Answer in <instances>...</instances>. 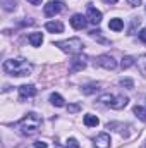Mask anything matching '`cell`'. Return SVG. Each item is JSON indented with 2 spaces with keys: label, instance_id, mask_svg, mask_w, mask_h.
Masks as SVG:
<instances>
[{
  "label": "cell",
  "instance_id": "6da1fadb",
  "mask_svg": "<svg viewBox=\"0 0 146 148\" xmlns=\"http://www.w3.org/2000/svg\"><path fill=\"white\" fill-rule=\"evenodd\" d=\"M3 73L9 76H16V77H23V76H29L33 73V64L23 57H16V59H9L3 62L2 66Z\"/></svg>",
  "mask_w": 146,
  "mask_h": 148
},
{
  "label": "cell",
  "instance_id": "7a4b0ae2",
  "mask_svg": "<svg viewBox=\"0 0 146 148\" xmlns=\"http://www.w3.org/2000/svg\"><path fill=\"white\" fill-rule=\"evenodd\" d=\"M41 124H43V119L38 115L36 112H29V114H26V115L16 124V127L19 129L21 134H24V136H33V134H36L38 131L41 129Z\"/></svg>",
  "mask_w": 146,
  "mask_h": 148
},
{
  "label": "cell",
  "instance_id": "3957f363",
  "mask_svg": "<svg viewBox=\"0 0 146 148\" xmlns=\"http://www.w3.org/2000/svg\"><path fill=\"white\" fill-rule=\"evenodd\" d=\"M53 47L60 48L62 52L69 53V55H77L83 48H84V43L81 38H69V40H62V41H55Z\"/></svg>",
  "mask_w": 146,
  "mask_h": 148
},
{
  "label": "cell",
  "instance_id": "277c9868",
  "mask_svg": "<svg viewBox=\"0 0 146 148\" xmlns=\"http://www.w3.org/2000/svg\"><path fill=\"white\" fill-rule=\"evenodd\" d=\"M95 64L100 66V67H103V69H107V71H113V69L117 67V60H115L112 55H108V53L98 55V57L95 59Z\"/></svg>",
  "mask_w": 146,
  "mask_h": 148
},
{
  "label": "cell",
  "instance_id": "5b68a950",
  "mask_svg": "<svg viewBox=\"0 0 146 148\" xmlns=\"http://www.w3.org/2000/svg\"><path fill=\"white\" fill-rule=\"evenodd\" d=\"M62 10H64V3H62L60 0H50V2L43 7V12H45L46 17H53V16H57V14L62 12Z\"/></svg>",
  "mask_w": 146,
  "mask_h": 148
},
{
  "label": "cell",
  "instance_id": "8992f818",
  "mask_svg": "<svg viewBox=\"0 0 146 148\" xmlns=\"http://www.w3.org/2000/svg\"><path fill=\"white\" fill-rule=\"evenodd\" d=\"M86 64H88V57H86V55H81V53L74 55V59L71 60V66H69V73L74 74V73L83 71V69L86 67Z\"/></svg>",
  "mask_w": 146,
  "mask_h": 148
},
{
  "label": "cell",
  "instance_id": "52a82bcc",
  "mask_svg": "<svg viewBox=\"0 0 146 148\" xmlns=\"http://www.w3.org/2000/svg\"><path fill=\"white\" fill-rule=\"evenodd\" d=\"M86 17H88V21H89L91 24H100L103 14H102L96 7H93V3H88V14H86Z\"/></svg>",
  "mask_w": 146,
  "mask_h": 148
},
{
  "label": "cell",
  "instance_id": "ba28073f",
  "mask_svg": "<svg viewBox=\"0 0 146 148\" xmlns=\"http://www.w3.org/2000/svg\"><path fill=\"white\" fill-rule=\"evenodd\" d=\"M35 95H36V88L33 84H23V86H19V100L21 102H24L28 98H33Z\"/></svg>",
  "mask_w": 146,
  "mask_h": 148
},
{
  "label": "cell",
  "instance_id": "9c48e42d",
  "mask_svg": "<svg viewBox=\"0 0 146 148\" xmlns=\"http://www.w3.org/2000/svg\"><path fill=\"white\" fill-rule=\"evenodd\" d=\"M127 103H129V98L127 97H124V95H113V98H112V102L108 103V107L110 109H115V110H120V109L127 107Z\"/></svg>",
  "mask_w": 146,
  "mask_h": 148
},
{
  "label": "cell",
  "instance_id": "30bf717a",
  "mask_svg": "<svg viewBox=\"0 0 146 148\" xmlns=\"http://www.w3.org/2000/svg\"><path fill=\"white\" fill-rule=\"evenodd\" d=\"M88 23H89L88 17L83 16V14H74L72 17H71V26H72L74 29H84Z\"/></svg>",
  "mask_w": 146,
  "mask_h": 148
},
{
  "label": "cell",
  "instance_id": "8fae6325",
  "mask_svg": "<svg viewBox=\"0 0 146 148\" xmlns=\"http://www.w3.org/2000/svg\"><path fill=\"white\" fill-rule=\"evenodd\" d=\"M93 141H95V147H96V148H110V136H108V133H100Z\"/></svg>",
  "mask_w": 146,
  "mask_h": 148
},
{
  "label": "cell",
  "instance_id": "7c38bea8",
  "mask_svg": "<svg viewBox=\"0 0 146 148\" xmlns=\"http://www.w3.org/2000/svg\"><path fill=\"white\" fill-rule=\"evenodd\" d=\"M107 129H115L119 134H122L124 138H127L129 136V131H124V129H129V126L127 124H120V122H108L107 124Z\"/></svg>",
  "mask_w": 146,
  "mask_h": 148
},
{
  "label": "cell",
  "instance_id": "4fadbf2b",
  "mask_svg": "<svg viewBox=\"0 0 146 148\" xmlns=\"http://www.w3.org/2000/svg\"><path fill=\"white\" fill-rule=\"evenodd\" d=\"M45 29L50 33H64V24L60 21H48L45 24Z\"/></svg>",
  "mask_w": 146,
  "mask_h": 148
},
{
  "label": "cell",
  "instance_id": "5bb4252c",
  "mask_svg": "<svg viewBox=\"0 0 146 148\" xmlns=\"http://www.w3.org/2000/svg\"><path fill=\"white\" fill-rule=\"evenodd\" d=\"M83 121H84V126H88V127H96L100 124V119L96 115H93V114H86Z\"/></svg>",
  "mask_w": 146,
  "mask_h": 148
},
{
  "label": "cell",
  "instance_id": "9a60e30c",
  "mask_svg": "<svg viewBox=\"0 0 146 148\" xmlns=\"http://www.w3.org/2000/svg\"><path fill=\"white\" fill-rule=\"evenodd\" d=\"M108 28L112 31H122V29H124V21L119 19V17H113V19H110Z\"/></svg>",
  "mask_w": 146,
  "mask_h": 148
},
{
  "label": "cell",
  "instance_id": "2e32d148",
  "mask_svg": "<svg viewBox=\"0 0 146 148\" xmlns=\"http://www.w3.org/2000/svg\"><path fill=\"white\" fill-rule=\"evenodd\" d=\"M136 66H138V71L143 74V77H146V53L139 55L136 59Z\"/></svg>",
  "mask_w": 146,
  "mask_h": 148
},
{
  "label": "cell",
  "instance_id": "e0dca14e",
  "mask_svg": "<svg viewBox=\"0 0 146 148\" xmlns=\"http://www.w3.org/2000/svg\"><path fill=\"white\" fill-rule=\"evenodd\" d=\"M98 90H100V83H89V84H86V86L81 88V91H83L84 95H93V93H96Z\"/></svg>",
  "mask_w": 146,
  "mask_h": 148
},
{
  "label": "cell",
  "instance_id": "ac0fdd59",
  "mask_svg": "<svg viewBox=\"0 0 146 148\" xmlns=\"http://www.w3.org/2000/svg\"><path fill=\"white\" fill-rule=\"evenodd\" d=\"M28 41L31 43V47H40L43 43V35L41 33H31L28 36Z\"/></svg>",
  "mask_w": 146,
  "mask_h": 148
},
{
  "label": "cell",
  "instance_id": "d6986e66",
  "mask_svg": "<svg viewBox=\"0 0 146 148\" xmlns=\"http://www.w3.org/2000/svg\"><path fill=\"white\" fill-rule=\"evenodd\" d=\"M50 103L55 105V107H64V105H65V100H64L59 93H52V95H50Z\"/></svg>",
  "mask_w": 146,
  "mask_h": 148
},
{
  "label": "cell",
  "instance_id": "ffe728a7",
  "mask_svg": "<svg viewBox=\"0 0 146 148\" xmlns=\"http://www.w3.org/2000/svg\"><path fill=\"white\" fill-rule=\"evenodd\" d=\"M132 112H134V115H136L138 119H141L143 122H146V109H145V107H141V105H136V107L132 109Z\"/></svg>",
  "mask_w": 146,
  "mask_h": 148
},
{
  "label": "cell",
  "instance_id": "44dd1931",
  "mask_svg": "<svg viewBox=\"0 0 146 148\" xmlns=\"http://www.w3.org/2000/svg\"><path fill=\"white\" fill-rule=\"evenodd\" d=\"M132 64H136V60H134L131 55H126V57L120 60V67H122V69H129Z\"/></svg>",
  "mask_w": 146,
  "mask_h": 148
},
{
  "label": "cell",
  "instance_id": "7402d4cb",
  "mask_svg": "<svg viewBox=\"0 0 146 148\" xmlns=\"http://www.w3.org/2000/svg\"><path fill=\"white\" fill-rule=\"evenodd\" d=\"M89 36L93 38V40H98V41H102V43H108L105 38H102V31H100V29H93V31H89Z\"/></svg>",
  "mask_w": 146,
  "mask_h": 148
},
{
  "label": "cell",
  "instance_id": "603a6c76",
  "mask_svg": "<svg viewBox=\"0 0 146 148\" xmlns=\"http://www.w3.org/2000/svg\"><path fill=\"white\" fill-rule=\"evenodd\" d=\"M120 86H124V88H127V90H132V88H134V81H132L131 77H122V79H120Z\"/></svg>",
  "mask_w": 146,
  "mask_h": 148
},
{
  "label": "cell",
  "instance_id": "cb8c5ba5",
  "mask_svg": "<svg viewBox=\"0 0 146 148\" xmlns=\"http://www.w3.org/2000/svg\"><path fill=\"white\" fill-rule=\"evenodd\" d=\"M112 98H113V95L105 93V95H102V97L98 98V103H102V105H107V107H108V103L112 102Z\"/></svg>",
  "mask_w": 146,
  "mask_h": 148
},
{
  "label": "cell",
  "instance_id": "d4e9b609",
  "mask_svg": "<svg viewBox=\"0 0 146 148\" xmlns=\"http://www.w3.org/2000/svg\"><path fill=\"white\" fill-rule=\"evenodd\" d=\"M65 147H67V148H81L76 138H69V140L65 141Z\"/></svg>",
  "mask_w": 146,
  "mask_h": 148
},
{
  "label": "cell",
  "instance_id": "484cf974",
  "mask_svg": "<svg viewBox=\"0 0 146 148\" xmlns=\"http://www.w3.org/2000/svg\"><path fill=\"white\" fill-rule=\"evenodd\" d=\"M67 110H69V114H76V112L81 110V105H79V103H71V105L67 107Z\"/></svg>",
  "mask_w": 146,
  "mask_h": 148
},
{
  "label": "cell",
  "instance_id": "4316f807",
  "mask_svg": "<svg viewBox=\"0 0 146 148\" xmlns=\"http://www.w3.org/2000/svg\"><path fill=\"white\" fill-rule=\"evenodd\" d=\"M138 36H139V40H141L143 43H146V28H143V29L138 33Z\"/></svg>",
  "mask_w": 146,
  "mask_h": 148
},
{
  "label": "cell",
  "instance_id": "83f0119b",
  "mask_svg": "<svg viewBox=\"0 0 146 148\" xmlns=\"http://www.w3.org/2000/svg\"><path fill=\"white\" fill-rule=\"evenodd\" d=\"M141 2H143V0H127V3H129L131 7H139Z\"/></svg>",
  "mask_w": 146,
  "mask_h": 148
},
{
  "label": "cell",
  "instance_id": "f1b7e54d",
  "mask_svg": "<svg viewBox=\"0 0 146 148\" xmlns=\"http://www.w3.org/2000/svg\"><path fill=\"white\" fill-rule=\"evenodd\" d=\"M35 148H46V143L45 141H36L35 143Z\"/></svg>",
  "mask_w": 146,
  "mask_h": 148
},
{
  "label": "cell",
  "instance_id": "f546056e",
  "mask_svg": "<svg viewBox=\"0 0 146 148\" xmlns=\"http://www.w3.org/2000/svg\"><path fill=\"white\" fill-rule=\"evenodd\" d=\"M28 2H29V3H33V5H40L43 0H28Z\"/></svg>",
  "mask_w": 146,
  "mask_h": 148
},
{
  "label": "cell",
  "instance_id": "4dcf8cb0",
  "mask_svg": "<svg viewBox=\"0 0 146 148\" xmlns=\"http://www.w3.org/2000/svg\"><path fill=\"white\" fill-rule=\"evenodd\" d=\"M103 2H107V3H117L119 0H103Z\"/></svg>",
  "mask_w": 146,
  "mask_h": 148
}]
</instances>
